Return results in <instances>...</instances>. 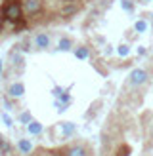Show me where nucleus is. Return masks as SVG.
Returning a JSON list of instances; mask_svg holds the SVG:
<instances>
[{
  "label": "nucleus",
  "instance_id": "f257e3e1",
  "mask_svg": "<svg viewBox=\"0 0 153 156\" xmlns=\"http://www.w3.org/2000/svg\"><path fill=\"white\" fill-rule=\"evenodd\" d=\"M23 12L27 15H36L42 12V0H23Z\"/></svg>",
  "mask_w": 153,
  "mask_h": 156
},
{
  "label": "nucleus",
  "instance_id": "f03ea898",
  "mask_svg": "<svg viewBox=\"0 0 153 156\" xmlns=\"http://www.w3.org/2000/svg\"><path fill=\"white\" fill-rule=\"evenodd\" d=\"M130 86H144L145 82H147V73L144 71V69H134L132 73H130Z\"/></svg>",
  "mask_w": 153,
  "mask_h": 156
},
{
  "label": "nucleus",
  "instance_id": "7ed1b4c3",
  "mask_svg": "<svg viewBox=\"0 0 153 156\" xmlns=\"http://www.w3.org/2000/svg\"><path fill=\"white\" fill-rule=\"evenodd\" d=\"M23 93H25V86H23L21 82H13L10 88H8V95L13 97V99H19L23 97Z\"/></svg>",
  "mask_w": 153,
  "mask_h": 156
},
{
  "label": "nucleus",
  "instance_id": "20e7f679",
  "mask_svg": "<svg viewBox=\"0 0 153 156\" xmlns=\"http://www.w3.org/2000/svg\"><path fill=\"white\" fill-rule=\"evenodd\" d=\"M35 46H36L38 50H46L50 46V36L46 34V33H38L35 36Z\"/></svg>",
  "mask_w": 153,
  "mask_h": 156
},
{
  "label": "nucleus",
  "instance_id": "39448f33",
  "mask_svg": "<svg viewBox=\"0 0 153 156\" xmlns=\"http://www.w3.org/2000/svg\"><path fill=\"white\" fill-rule=\"evenodd\" d=\"M17 149L21 154H31L33 152V143H31V139H19L17 141Z\"/></svg>",
  "mask_w": 153,
  "mask_h": 156
},
{
  "label": "nucleus",
  "instance_id": "423d86ee",
  "mask_svg": "<svg viewBox=\"0 0 153 156\" xmlns=\"http://www.w3.org/2000/svg\"><path fill=\"white\" fill-rule=\"evenodd\" d=\"M67 156H90V154H88V149H86V147L75 145V147H71V149L67 151Z\"/></svg>",
  "mask_w": 153,
  "mask_h": 156
},
{
  "label": "nucleus",
  "instance_id": "0eeeda50",
  "mask_svg": "<svg viewBox=\"0 0 153 156\" xmlns=\"http://www.w3.org/2000/svg\"><path fill=\"white\" fill-rule=\"evenodd\" d=\"M27 131L31 135H40L42 133V124L40 122H36V120H31L27 124Z\"/></svg>",
  "mask_w": 153,
  "mask_h": 156
},
{
  "label": "nucleus",
  "instance_id": "6e6552de",
  "mask_svg": "<svg viewBox=\"0 0 153 156\" xmlns=\"http://www.w3.org/2000/svg\"><path fill=\"white\" fill-rule=\"evenodd\" d=\"M71 48H73V42H71V38H67V36L59 38V44H58V50H59V51H69Z\"/></svg>",
  "mask_w": 153,
  "mask_h": 156
},
{
  "label": "nucleus",
  "instance_id": "1a4fd4ad",
  "mask_svg": "<svg viewBox=\"0 0 153 156\" xmlns=\"http://www.w3.org/2000/svg\"><path fill=\"white\" fill-rule=\"evenodd\" d=\"M75 129H76V126L73 122H61V133L63 135H73Z\"/></svg>",
  "mask_w": 153,
  "mask_h": 156
},
{
  "label": "nucleus",
  "instance_id": "9d476101",
  "mask_svg": "<svg viewBox=\"0 0 153 156\" xmlns=\"http://www.w3.org/2000/svg\"><path fill=\"white\" fill-rule=\"evenodd\" d=\"M134 30L136 33H145V30H147V23H145L144 19H138L134 23Z\"/></svg>",
  "mask_w": 153,
  "mask_h": 156
},
{
  "label": "nucleus",
  "instance_id": "9b49d317",
  "mask_svg": "<svg viewBox=\"0 0 153 156\" xmlns=\"http://www.w3.org/2000/svg\"><path fill=\"white\" fill-rule=\"evenodd\" d=\"M88 53H90L88 48H84V46H82V48H76V50H75V57H76V59H86Z\"/></svg>",
  "mask_w": 153,
  "mask_h": 156
},
{
  "label": "nucleus",
  "instance_id": "f8f14e48",
  "mask_svg": "<svg viewBox=\"0 0 153 156\" xmlns=\"http://www.w3.org/2000/svg\"><path fill=\"white\" fill-rule=\"evenodd\" d=\"M117 53H119L121 57H126L128 53H130V46H128V44H121L119 48H117Z\"/></svg>",
  "mask_w": 153,
  "mask_h": 156
},
{
  "label": "nucleus",
  "instance_id": "ddd939ff",
  "mask_svg": "<svg viewBox=\"0 0 153 156\" xmlns=\"http://www.w3.org/2000/svg\"><path fill=\"white\" fill-rule=\"evenodd\" d=\"M128 154H130V147L125 143V145H121L117 149V154H115V156H128Z\"/></svg>",
  "mask_w": 153,
  "mask_h": 156
},
{
  "label": "nucleus",
  "instance_id": "4468645a",
  "mask_svg": "<svg viewBox=\"0 0 153 156\" xmlns=\"http://www.w3.org/2000/svg\"><path fill=\"white\" fill-rule=\"evenodd\" d=\"M121 6H122V10H125V12H132V2H130V0H122V2H121Z\"/></svg>",
  "mask_w": 153,
  "mask_h": 156
},
{
  "label": "nucleus",
  "instance_id": "2eb2a0df",
  "mask_svg": "<svg viewBox=\"0 0 153 156\" xmlns=\"http://www.w3.org/2000/svg\"><path fill=\"white\" fill-rule=\"evenodd\" d=\"M73 12H76V6H69V8H65V10H61V13H63V15H71Z\"/></svg>",
  "mask_w": 153,
  "mask_h": 156
},
{
  "label": "nucleus",
  "instance_id": "dca6fc26",
  "mask_svg": "<svg viewBox=\"0 0 153 156\" xmlns=\"http://www.w3.org/2000/svg\"><path fill=\"white\" fill-rule=\"evenodd\" d=\"M19 120L25 122V124H29V122H31V114H29V112H23V114L19 116Z\"/></svg>",
  "mask_w": 153,
  "mask_h": 156
},
{
  "label": "nucleus",
  "instance_id": "f3484780",
  "mask_svg": "<svg viewBox=\"0 0 153 156\" xmlns=\"http://www.w3.org/2000/svg\"><path fill=\"white\" fill-rule=\"evenodd\" d=\"M2 120L8 124V126H12V118H10V116H8V114H2Z\"/></svg>",
  "mask_w": 153,
  "mask_h": 156
},
{
  "label": "nucleus",
  "instance_id": "a211bd4d",
  "mask_svg": "<svg viewBox=\"0 0 153 156\" xmlns=\"http://www.w3.org/2000/svg\"><path fill=\"white\" fill-rule=\"evenodd\" d=\"M111 51H113V50H111V46H105V50H103V53H105V55H109Z\"/></svg>",
  "mask_w": 153,
  "mask_h": 156
},
{
  "label": "nucleus",
  "instance_id": "6ab92c4d",
  "mask_svg": "<svg viewBox=\"0 0 153 156\" xmlns=\"http://www.w3.org/2000/svg\"><path fill=\"white\" fill-rule=\"evenodd\" d=\"M2 147H4V137L0 135V149H2Z\"/></svg>",
  "mask_w": 153,
  "mask_h": 156
},
{
  "label": "nucleus",
  "instance_id": "aec40b11",
  "mask_svg": "<svg viewBox=\"0 0 153 156\" xmlns=\"http://www.w3.org/2000/svg\"><path fill=\"white\" fill-rule=\"evenodd\" d=\"M2 69H4V65H2V59H0V73H2Z\"/></svg>",
  "mask_w": 153,
  "mask_h": 156
},
{
  "label": "nucleus",
  "instance_id": "412c9836",
  "mask_svg": "<svg viewBox=\"0 0 153 156\" xmlns=\"http://www.w3.org/2000/svg\"><path fill=\"white\" fill-rule=\"evenodd\" d=\"M63 2H73V0H63Z\"/></svg>",
  "mask_w": 153,
  "mask_h": 156
},
{
  "label": "nucleus",
  "instance_id": "4be33fe9",
  "mask_svg": "<svg viewBox=\"0 0 153 156\" xmlns=\"http://www.w3.org/2000/svg\"><path fill=\"white\" fill-rule=\"evenodd\" d=\"M144 2H149V0H144Z\"/></svg>",
  "mask_w": 153,
  "mask_h": 156
},
{
  "label": "nucleus",
  "instance_id": "5701e85b",
  "mask_svg": "<svg viewBox=\"0 0 153 156\" xmlns=\"http://www.w3.org/2000/svg\"><path fill=\"white\" fill-rule=\"evenodd\" d=\"M151 17H153V13H151Z\"/></svg>",
  "mask_w": 153,
  "mask_h": 156
}]
</instances>
